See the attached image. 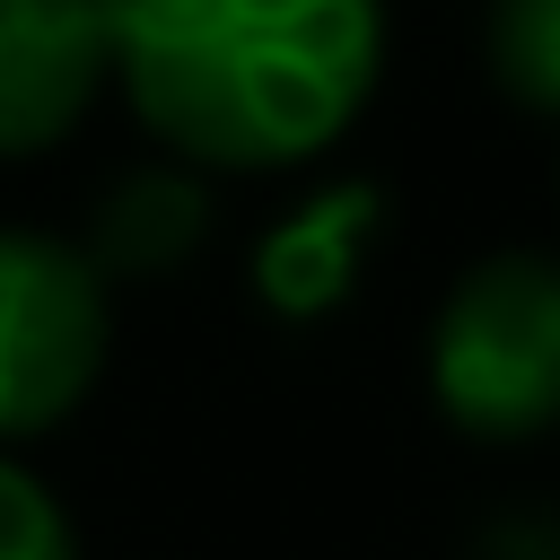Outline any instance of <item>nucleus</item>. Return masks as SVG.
Listing matches in <instances>:
<instances>
[{"mask_svg": "<svg viewBox=\"0 0 560 560\" xmlns=\"http://www.w3.org/2000/svg\"><path fill=\"white\" fill-rule=\"evenodd\" d=\"M385 35V0H114V96L192 175H298L376 105Z\"/></svg>", "mask_w": 560, "mask_h": 560, "instance_id": "f257e3e1", "label": "nucleus"}, {"mask_svg": "<svg viewBox=\"0 0 560 560\" xmlns=\"http://www.w3.org/2000/svg\"><path fill=\"white\" fill-rule=\"evenodd\" d=\"M429 402L472 446H534L560 429V254L490 245L429 315Z\"/></svg>", "mask_w": 560, "mask_h": 560, "instance_id": "f03ea898", "label": "nucleus"}, {"mask_svg": "<svg viewBox=\"0 0 560 560\" xmlns=\"http://www.w3.org/2000/svg\"><path fill=\"white\" fill-rule=\"evenodd\" d=\"M114 359V280L61 228H0V446L52 438Z\"/></svg>", "mask_w": 560, "mask_h": 560, "instance_id": "7ed1b4c3", "label": "nucleus"}, {"mask_svg": "<svg viewBox=\"0 0 560 560\" xmlns=\"http://www.w3.org/2000/svg\"><path fill=\"white\" fill-rule=\"evenodd\" d=\"M114 96V0H0V166L52 158Z\"/></svg>", "mask_w": 560, "mask_h": 560, "instance_id": "20e7f679", "label": "nucleus"}, {"mask_svg": "<svg viewBox=\"0 0 560 560\" xmlns=\"http://www.w3.org/2000/svg\"><path fill=\"white\" fill-rule=\"evenodd\" d=\"M376 236H385V192L368 175H332L254 236L245 289H254V306L271 324H324V315H341L359 298Z\"/></svg>", "mask_w": 560, "mask_h": 560, "instance_id": "39448f33", "label": "nucleus"}, {"mask_svg": "<svg viewBox=\"0 0 560 560\" xmlns=\"http://www.w3.org/2000/svg\"><path fill=\"white\" fill-rule=\"evenodd\" d=\"M79 245H88V262L105 280H166V271H184L210 245V175H192L175 158L114 175Z\"/></svg>", "mask_w": 560, "mask_h": 560, "instance_id": "423d86ee", "label": "nucleus"}, {"mask_svg": "<svg viewBox=\"0 0 560 560\" xmlns=\"http://www.w3.org/2000/svg\"><path fill=\"white\" fill-rule=\"evenodd\" d=\"M481 70L516 114L560 122V0H490L481 18Z\"/></svg>", "mask_w": 560, "mask_h": 560, "instance_id": "0eeeda50", "label": "nucleus"}, {"mask_svg": "<svg viewBox=\"0 0 560 560\" xmlns=\"http://www.w3.org/2000/svg\"><path fill=\"white\" fill-rule=\"evenodd\" d=\"M0 560H79V525L61 490L18 446H0Z\"/></svg>", "mask_w": 560, "mask_h": 560, "instance_id": "6e6552de", "label": "nucleus"}]
</instances>
